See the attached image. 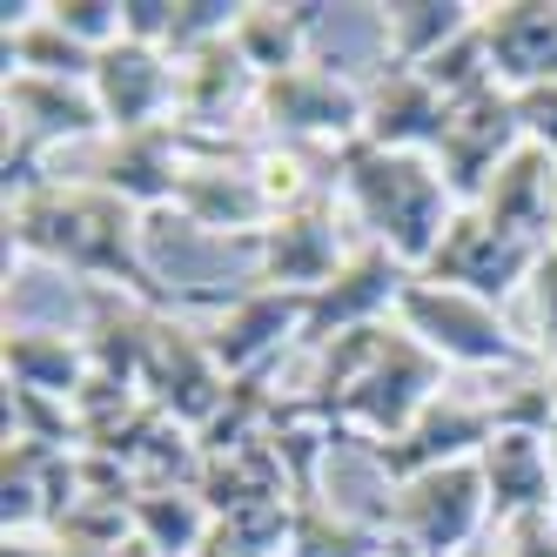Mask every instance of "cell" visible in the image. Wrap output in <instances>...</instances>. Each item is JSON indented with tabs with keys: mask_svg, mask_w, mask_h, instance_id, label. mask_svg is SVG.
<instances>
[{
	"mask_svg": "<svg viewBox=\"0 0 557 557\" xmlns=\"http://www.w3.org/2000/svg\"><path fill=\"white\" fill-rule=\"evenodd\" d=\"M510 101H517V128H524V141H537V148L557 154V82L524 88V95H510Z\"/></svg>",
	"mask_w": 557,
	"mask_h": 557,
	"instance_id": "32",
	"label": "cell"
},
{
	"mask_svg": "<svg viewBox=\"0 0 557 557\" xmlns=\"http://www.w3.org/2000/svg\"><path fill=\"white\" fill-rule=\"evenodd\" d=\"M182 169H188V135L175 122H154V128H135V135H108L95 182L108 195H122L141 215H162V209H175Z\"/></svg>",
	"mask_w": 557,
	"mask_h": 557,
	"instance_id": "18",
	"label": "cell"
},
{
	"mask_svg": "<svg viewBox=\"0 0 557 557\" xmlns=\"http://www.w3.org/2000/svg\"><path fill=\"white\" fill-rule=\"evenodd\" d=\"M470 209H484L497 228L550 249L557 243V154L537 148V141H517V154L491 175V188L476 195Z\"/></svg>",
	"mask_w": 557,
	"mask_h": 557,
	"instance_id": "21",
	"label": "cell"
},
{
	"mask_svg": "<svg viewBox=\"0 0 557 557\" xmlns=\"http://www.w3.org/2000/svg\"><path fill=\"white\" fill-rule=\"evenodd\" d=\"M175 215L202 235H256L275 222L262 188H256V148L243 141H188V169H182V188H175Z\"/></svg>",
	"mask_w": 557,
	"mask_h": 557,
	"instance_id": "10",
	"label": "cell"
},
{
	"mask_svg": "<svg viewBox=\"0 0 557 557\" xmlns=\"http://www.w3.org/2000/svg\"><path fill=\"white\" fill-rule=\"evenodd\" d=\"M517 141H524V128H517V101H510L504 88H476V95L450 101L444 135H436L430 162L444 169V182H450V195H457V209H470L476 195L491 188V175L517 154Z\"/></svg>",
	"mask_w": 557,
	"mask_h": 557,
	"instance_id": "12",
	"label": "cell"
},
{
	"mask_svg": "<svg viewBox=\"0 0 557 557\" xmlns=\"http://www.w3.org/2000/svg\"><path fill=\"white\" fill-rule=\"evenodd\" d=\"M396 323L450 370H524V376L544 370L537 343L524 336V323H510V309H497L484 296H463V289H444L430 275H410L404 283Z\"/></svg>",
	"mask_w": 557,
	"mask_h": 557,
	"instance_id": "4",
	"label": "cell"
},
{
	"mask_svg": "<svg viewBox=\"0 0 557 557\" xmlns=\"http://www.w3.org/2000/svg\"><path fill=\"white\" fill-rule=\"evenodd\" d=\"M484 557H557V510L510 517L484 537Z\"/></svg>",
	"mask_w": 557,
	"mask_h": 557,
	"instance_id": "31",
	"label": "cell"
},
{
	"mask_svg": "<svg viewBox=\"0 0 557 557\" xmlns=\"http://www.w3.org/2000/svg\"><path fill=\"white\" fill-rule=\"evenodd\" d=\"M330 8H283V0H243V21H235V54H243L262 82L269 74H289L309 61V41L323 34Z\"/></svg>",
	"mask_w": 557,
	"mask_h": 557,
	"instance_id": "26",
	"label": "cell"
},
{
	"mask_svg": "<svg viewBox=\"0 0 557 557\" xmlns=\"http://www.w3.org/2000/svg\"><path fill=\"white\" fill-rule=\"evenodd\" d=\"M537 262H544L537 243L497 228L484 209H457L450 228H444V243H436V256H430L417 275H430V283H444V289H463V296H484V302L510 309V302H524Z\"/></svg>",
	"mask_w": 557,
	"mask_h": 557,
	"instance_id": "7",
	"label": "cell"
},
{
	"mask_svg": "<svg viewBox=\"0 0 557 557\" xmlns=\"http://www.w3.org/2000/svg\"><path fill=\"white\" fill-rule=\"evenodd\" d=\"M504 430L497 417V396H463V389H444L436 404L396 436V444H363V463L389 484H410L423 470H444V463H470L484 457V444Z\"/></svg>",
	"mask_w": 557,
	"mask_h": 557,
	"instance_id": "9",
	"label": "cell"
},
{
	"mask_svg": "<svg viewBox=\"0 0 557 557\" xmlns=\"http://www.w3.org/2000/svg\"><path fill=\"white\" fill-rule=\"evenodd\" d=\"M95 101L108 114V135H135L154 122H175V61L162 48L122 41L95 61Z\"/></svg>",
	"mask_w": 557,
	"mask_h": 557,
	"instance_id": "19",
	"label": "cell"
},
{
	"mask_svg": "<svg viewBox=\"0 0 557 557\" xmlns=\"http://www.w3.org/2000/svg\"><path fill=\"white\" fill-rule=\"evenodd\" d=\"M376 524L410 557H476L491 537V491H484L476 457L423 470L410 484H389L376 504Z\"/></svg>",
	"mask_w": 557,
	"mask_h": 557,
	"instance_id": "5",
	"label": "cell"
},
{
	"mask_svg": "<svg viewBox=\"0 0 557 557\" xmlns=\"http://www.w3.org/2000/svg\"><path fill=\"white\" fill-rule=\"evenodd\" d=\"M383 27V61L376 67H430L444 48H457L476 27V0H389V8H370Z\"/></svg>",
	"mask_w": 557,
	"mask_h": 557,
	"instance_id": "24",
	"label": "cell"
},
{
	"mask_svg": "<svg viewBox=\"0 0 557 557\" xmlns=\"http://www.w3.org/2000/svg\"><path fill=\"white\" fill-rule=\"evenodd\" d=\"M330 182L343 195V209L356 215V228H363V243H383L410 269H423L436 256V243H444V228L457 215V195L430 154L349 141L330 154Z\"/></svg>",
	"mask_w": 557,
	"mask_h": 557,
	"instance_id": "3",
	"label": "cell"
},
{
	"mask_svg": "<svg viewBox=\"0 0 557 557\" xmlns=\"http://www.w3.org/2000/svg\"><path fill=\"white\" fill-rule=\"evenodd\" d=\"M215 517L195 491H141L135 497V544L148 557H195L209 544Z\"/></svg>",
	"mask_w": 557,
	"mask_h": 557,
	"instance_id": "28",
	"label": "cell"
},
{
	"mask_svg": "<svg viewBox=\"0 0 557 557\" xmlns=\"http://www.w3.org/2000/svg\"><path fill=\"white\" fill-rule=\"evenodd\" d=\"M550 470H557V430H550Z\"/></svg>",
	"mask_w": 557,
	"mask_h": 557,
	"instance_id": "34",
	"label": "cell"
},
{
	"mask_svg": "<svg viewBox=\"0 0 557 557\" xmlns=\"http://www.w3.org/2000/svg\"><path fill=\"white\" fill-rule=\"evenodd\" d=\"M141 396L162 404L182 430H202L222 396H228V376L209 356V336L182 323V309H154L148 315V356H141Z\"/></svg>",
	"mask_w": 557,
	"mask_h": 557,
	"instance_id": "11",
	"label": "cell"
},
{
	"mask_svg": "<svg viewBox=\"0 0 557 557\" xmlns=\"http://www.w3.org/2000/svg\"><path fill=\"white\" fill-rule=\"evenodd\" d=\"M356 243H343V195L323 188L309 195L302 209L275 215L262 235H256V283H275V289H323L330 275L349 262Z\"/></svg>",
	"mask_w": 557,
	"mask_h": 557,
	"instance_id": "14",
	"label": "cell"
},
{
	"mask_svg": "<svg viewBox=\"0 0 557 557\" xmlns=\"http://www.w3.org/2000/svg\"><path fill=\"white\" fill-rule=\"evenodd\" d=\"M444 389H450V363H436V356L389 315V323L349 330L330 349H315L309 383L296 396H283L275 423L356 436V450H363V444H396Z\"/></svg>",
	"mask_w": 557,
	"mask_h": 557,
	"instance_id": "1",
	"label": "cell"
},
{
	"mask_svg": "<svg viewBox=\"0 0 557 557\" xmlns=\"http://www.w3.org/2000/svg\"><path fill=\"white\" fill-rule=\"evenodd\" d=\"M0 370H8V389H41V396H61V404H74L82 383L95 376L82 336L34 330V323L8 330V343H0Z\"/></svg>",
	"mask_w": 557,
	"mask_h": 557,
	"instance_id": "25",
	"label": "cell"
},
{
	"mask_svg": "<svg viewBox=\"0 0 557 557\" xmlns=\"http://www.w3.org/2000/svg\"><path fill=\"white\" fill-rule=\"evenodd\" d=\"M256 122L283 148H349L363 141V82H349L343 67H289L269 74L256 88Z\"/></svg>",
	"mask_w": 557,
	"mask_h": 557,
	"instance_id": "6",
	"label": "cell"
},
{
	"mask_svg": "<svg viewBox=\"0 0 557 557\" xmlns=\"http://www.w3.org/2000/svg\"><path fill=\"white\" fill-rule=\"evenodd\" d=\"M122 21H128V41H141V48H169L175 0H122Z\"/></svg>",
	"mask_w": 557,
	"mask_h": 557,
	"instance_id": "33",
	"label": "cell"
},
{
	"mask_svg": "<svg viewBox=\"0 0 557 557\" xmlns=\"http://www.w3.org/2000/svg\"><path fill=\"white\" fill-rule=\"evenodd\" d=\"M410 262H396L383 243H356L349 262L330 275L323 289H309V330H302V349H330L336 336L349 330H370V323H389L396 315V296L410 283Z\"/></svg>",
	"mask_w": 557,
	"mask_h": 557,
	"instance_id": "13",
	"label": "cell"
},
{
	"mask_svg": "<svg viewBox=\"0 0 557 557\" xmlns=\"http://www.w3.org/2000/svg\"><path fill=\"white\" fill-rule=\"evenodd\" d=\"M8 141L27 154H48L61 141H108V114L88 82H48V74H8Z\"/></svg>",
	"mask_w": 557,
	"mask_h": 557,
	"instance_id": "16",
	"label": "cell"
},
{
	"mask_svg": "<svg viewBox=\"0 0 557 557\" xmlns=\"http://www.w3.org/2000/svg\"><path fill=\"white\" fill-rule=\"evenodd\" d=\"M476 470H484V491H491V531L531 510H557V470H550L544 430H497Z\"/></svg>",
	"mask_w": 557,
	"mask_h": 557,
	"instance_id": "22",
	"label": "cell"
},
{
	"mask_svg": "<svg viewBox=\"0 0 557 557\" xmlns=\"http://www.w3.org/2000/svg\"><path fill=\"white\" fill-rule=\"evenodd\" d=\"M476 41L504 95L557 82V0H491L476 14Z\"/></svg>",
	"mask_w": 557,
	"mask_h": 557,
	"instance_id": "17",
	"label": "cell"
},
{
	"mask_svg": "<svg viewBox=\"0 0 557 557\" xmlns=\"http://www.w3.org/2000/svg\"><path fill=\"white\" fill-rule=\"evenodd\" d=\"M550 363H557V356H550Z\"/></svg>",
	"mask_w": 557,
	"mask_h": 557,
	"instance_id": "35",
	"label": "cell"
},
{
	"mask_svg": "<svg viewBox=\"0 0 557 557\" xmlns=\"http://www.w3.org/2000/svg\"><path fill=\"white\" fill-rule=\"evenodd\" d=\"M309 330V289H275V283H235L222 296V315L202 330L209 356L222 363V376H256L269 363H283V349H302Z\"/></svg>",
	"mask_w": 557,
	"mask_h": 557,
	"instance_id": "8",
	"label": "cell"
},
{
	"mask_svg": "<svg viewBox=\"0 0 557 557\" xmlns=\"http://www.w3.org/2000/svg\"><path fill=\"white\" fill-rule=\"evenodd\" d=\"M48 14H54L88 54H108V48H122V41H128L122 0H48Z\"/></svg>",
	"mask_w": 557,
	"mask_h": 557,
	"instance_id": "30",
	"label": "cell"
},
{
	"mask_svg": "<svg viewBox=\"0 0 557 557\" xmlns=\"http://www.w3.org/2000/svg\"><path fill=\"white\" fill-rule=\"evenodd\" d=\"M256 88L262 74L235 54V34L202 54L175 61V128L188 141H235V114H256Z\"/></svg>",
	"mask_w": 557,
	"mask_h": 557,
	"instance_id": "15",
	"label": "cell"
},
{
	"mask_svg": "<svg viewBox=\"0 0 557 557\" xmlns=\"http://www.w3.org/2000/svg\"><path fill=\"white\" fill-rule=\"evenodd\" d=\"M195 497L209 504V517H235V510H256V504H283L296 497V470L283 436H256V444L228 450V457H202V476H195Z\"/></svg>",
	"mask_w": 557,
	"mask_h": 557,
	"instance_id": "23",
	"label": "cell"
},
{
	"mask_svg": "<svg viewBox=\"0 0 557 557\" xmlns=\"http://www.w3.org/2000/svg\"><path fill=\"white\" fill-rule=\"evenodd\" d=\"M95 61L48 8H8V74H48V82H95Z\"/></svg>",
	"mask_w": 557,
	"mask_h": 557,
	"instance_id": "27",
	"label": "cell"
},
{
	"mask_svg": "<svg viewBox=\"0 0 557 557\" xmlns=\"http://www.w3.org/2000/svg\"><path fill=\"white\" fill-rule=\"evenodd\" d=\"M148 215L128 209L122 195H108L95 175L82 182H41L8 202V249L34 256V262H54L67 269L74 283H108V289H128L148 309H182V289H169L154 275L148 249H141V228Z\"/></svg>",
	"mask_w": 557,
	"mask_h": 557,
	"instance_id": "2",
	"label": "cell"
},
{
	"mask_svg": "<svg viewBox=\"0 0 557 557\" xmlns=\"http://www.w3.org/2000/svg\"><path fill=\"white\" fill-rule=\"evenodd\" d=\"M476 557H484V550H476Z\"/></svg>",
	"mask_w": 557,
	"mask_h": 557,
	"instance_id": "36",
	"label": "cell"
},
{
	"mask_svg": "<svg viewBox=\"0 0 557 557\" xmlns=\"http://www.w3.org/2000/svg\"><path fill=\"white\" fill-rule=\"evenodd\" d=\"M444 114H450V101L410 67H376L363 82V141L370 148L430 154L436 135H444Z\"/></svg>",
	"mask_w": 557,
	"mask_h": 557,
	"instance_id": "20",
	"label": "cell"
},
{
	"mask_svg": "<svg viewBox=\"0 0 557 557\" xmlns=\"http://www.w3.org/2000/svg\"><path fill=\"white\" fill-rule=\"evenodd\" d=\"M235 21H243V0H175V27H169V61L182 54H202L215 41H228Z\"/></svg>",
	"mask_w": 557,
	"mask_h": 557,
	"instance_id": "29",
	"label": "cell"
}]
</instances>
